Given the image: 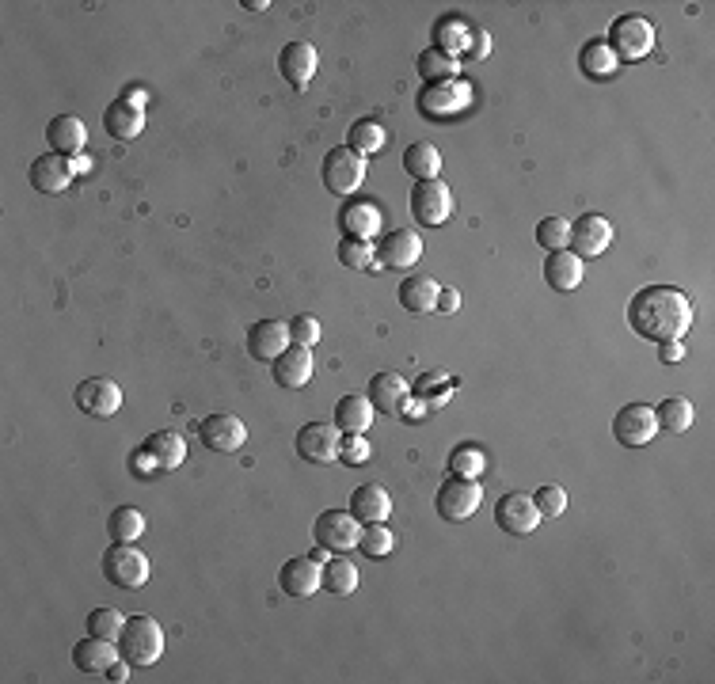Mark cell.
<instances>
[{
    "label": "cell",
    "instance_id": "bcb514c9",
    "mask_svg": "<svg viewBox=\"0 0 715 684\" xmlns=\"http://www.w3.org/2000/svg\"><path fill=\"white\" fill-rule=\"evenodd\" d=\"M339 460H343V464H350V468L366 464V460H369V441L362 434L343 437V445H339Z\"/></svg>",
    "mask_w": 715,
    "mask_h": 684
},
{
    "label": "cell",
    "instance_id": "74e56055",
    "mask_svg": "<svg viewBox=\"0 0 715 684\" xmlns=\"http://www.w3.org/2000/svg\"><path fill=\"white\" fill-rule=\"evenodd\" d=\"M537 244H541L544 251H567V244H571V221L544 217L541 225H537Z\"/></svg>",
    "mask_w": 715,
    "mask_h": 684
},
{
    "label": "cell",
    "instance_id": "d590c367",
    "mask_svg": "<svg viewBox=\"0 0 715 684\" xmlns=\"http://www.w3.org/2000/svg\"><path fill=\"white\" fill-rule=\"evenodd\" d=\"M362 586V578H358V567L350 563V559H328L324 563V589L328 593H339V597H347V593H354V589Z\"/></svg>",
    "mask_w": 715,
    "mask_h": 684
},
{
    "label": "cell",
    "instance_id": "cb8c5ba5",
    "mask_svg": "<svg viewBox=\"0 0 715 684\" xmlns=\"http://www.w3.org/2000/svg\"><path fill=\"white\" fill-rule=\"evenodd\" d=\"M118 658V646L111 639H96V635H88V639H80L73 646V665H77L80 673H107V665Z\"/></svg>",
    "mask_w": 715,
    "mask_h": 684
},
{
    "label": "cell",
    "instance_id": "7402d4cb",
    "mask_svg": "<svg viewBox=\"0 0 715 684\" xmlns=\"http://www.w3.org/2000/svg\"><path fill=\"white\" fill-rule=\"evenodd\" d=\"M46 141H50V152H58V156H80L84 141H88V130H84L80 118L61 114L46 126Z\"/></svg>",
    "mask_w": 715,
    "mask_h": 684
},
{
    "label": "cell",
    "instance_id": "8992f818",
    "mask_svg": "<svg viewBox=\"0 0 715 684\" xmlns=\"http://www.w3.org/2000/svg\"><path fill=\"white\" fill-rule=\"evenodd\" d=\"M480 502H484L480 483H476V479H461V475L445 479L438 498H434V506H438V517H442V521H468L472 513L480 510Z\"/></svg>",
    "mask_w": 715,
    "mask_h": 684
},
{
    "label": "cell",
    "instance_id": "d6a6232c",
    "mask_svg": "<svg viewBox=\"0 0 715 684\" xmlns=\"http://www.w3.org/2000/svg\"><path fill=\"white\" fill-rule=\"evenodd\" d=\"M343 232L347 236H358V240H369L377 228H381V213H377V206H369V202H350L347 209H343Z\"/></svg>",
    "mask_w": 715,
    "mask_h": 684
},
{
    "label": "cell",
    "instance_id": "11a10c76",
    "mask_svg": "<svg viewBox=\"0 0 715 684\" xmlns=\"http://www.w3.org/2000/svg\"><path fill=\"white\" fill-rule=\"evenodd\" d=\"M244 8H252V12H263V8H271V4H263V0H244Z\"/></svg>",
    "mask_w": 715,
    "mask_h": 684
},
{
    "label": "cell",
    "instance_id": "f35d334b",
    "mask_svg": "<svg viewBox=\"0 0 715 684\" xmlns=\"http://www.w3.org/2000/svg\"><path fill=\"white\" fill-rule=\"evenodd\" d=\"M347 141L354 152L369 156V152L385 149V130H381L377 122H354V126L347 130Z\"/></svg>",
    "mask_w": 715,
    "mask_h": 684
},
{
    "label": "cell",
    "instance_id": "277c9868",
    "mask_svg": "<svg viewBox=\"0 0 715 684\" xmlns=\"http://www.w3.org/2000/svg\"><path fill=\"white\" fill-rule=\"evenodd\" d=\"M366 183V156L362 152H354L350 145L343 149H331L328 160H324V187L331 194H354V190Z\"/></svg>",
    "mask_w": 715,
    "mask_h": 684
},
{
    "label": "cell",
    "instance_id": "4dcf8cb0",
    "mask_svg": "<svg viewBox=\"0 0 715 684\" xmlns=\"http://www.w3.org/2000/svg\"><path fill=\"white\" fill-rule=\"evenodd\" d=\"M145 445L153 449V456L160 460L164 472H175V468L187 460V441L175 434V430H156V434H149Z\"/></svg>",
    "mask_w": 715,
    "mask_h": 684
},
{
    "label": "cell",
    "instance_id": "1f68e13d",
    "mask_svg": "<svg viewBox=\"0 0 715 684\" xmlns=\"http://www.w3.org/2000/svg\"><path fill=\"white\" fill-rule=\"evenodd\" d=\"M419 76L430 80V84H449L457 76V57L449 54L445 46H430L419 54Z\"/></svg>",
    "mask_w": 715,
    "mask_h": 684
},
{
    "label": "cell",
    "instance_id": "5bb4252c",
    "mask_svg": "<svg viewBox=\"0 0 715 684\" xmlns=\"http://www.w3.org/2000/svg\"><path fill=\"white\" fill-rule=\"evenodd\" d=\"M316 46L305 42V38H297V42H286L282 46V54H278V69L286 76V84L297 88V92H305L309 88V80L316 76Z\"/></svg>",
    "mask_w": 715,
    "mask_h": 684
},
{
    "label": "cell",
    "instance_id": "e0dca14e",
    "mask_svg": "<svg viewBox=\"0 0 715 684\" xmlns=\"http://www.w3.org/2000/svg\"><path fill=\"white\" fill-rule=\"evenodd\" d=\"M274 369V384L278 388H305L312 377V350H305V346H297V342H290L278 358L271 361Z\"/></svg>",
    "mask_w": 715,
    "mask_h": 684
},
{
    "label": "cell",
    "instance_id": "d6986e66",
    "mask_svg": "<svg viewBox=\"0 0 715 684\" xmlns=\"http://www.w3.org/2000/svg\"><path fill=\"white\" fill-rule=\"evenodd\" d=\"M69 183H73V164L58 152H46L31 164V187L39 194H61L69 190Z\"/></svg>",
    "mask_w": 715,
    "mask_h": 684
},
{
    "label": "cell",
    "instance_id": "7c38bea8",
    "mask_svg": "<svg viewBox=\"0 0 715 684\" xmlns=\"http://www.w3.org/2000/svg\"><path fill=\"white\" fill-rule=\"evenodd\" d=\"M495 525L510 536H529L541 525V510H537L533 494H503L495 506Z\"/></svg>",
    "mask_w": 715,
    "mask_h": 684
},
{
    "label": "cell",
    "instance_id": "681fc988",
    "mask_svg": "<svg viewBox=\"0 0 715 684\" xmlns=\"http://www.w3.org/2000/svg\"><path fill=\"white\" fill-rule=\"evenodd\" d=\"M103 677H107V681H115V684L130 681V662H126V658H122V654H118L115 662L107 665V673H103Z\"/></svg>",
    "mask_w": 715,
    "mask_h": 684
},
{
    "label": "cell",
    "instance_id": "8fae6325",
    "mask_svg": "<svg viewBox=\"0 0 715 684\" xmlns=\"http://www.w3.org/2000/svg\"><path fill=\"white\" fill-rule=\"evenodd\" d=\"M651 42H655V27L643 16H620L617 23H613V31H609V50L628 57V61L647 54Z\"/></svg>",
    "mask_w": 715,
    "mask_h": 684
},
{
    "label": "cell",
    "instance_id": "30bf717a",
    "mask_svg": "<svg viewBox=\"0 0 715 684\" xmlns=\"http://www.w3.org/2000/svg\"><path fill=\"white\" fill-rule=\"evenodd\" d=\"M73 399H77V407L84 411V415L111 418L118 407H122V388H118L111 377H88L77 384Z\"/></svg>",
    "mask_w": 715,
    "mask_h": 684
},
{
    "label": "cell",
    "instance_id": "7dc6e473",
    "mask_svg": "<svg viewBox=\"0 0 715 684\" xmlns=\"http://www.w3.org/2000/svg\"><path fill=\"white\" fill-rule=\"evenodd\" d=\"M130 472H134L137 479H156L164 468H160V460L153 456V449L141 445V449H134V456H130Z\"/></svg>",
    "mask_w": 715,
    "mask_h": 684
},
{
    "label": "cell",
    "instance_id": "83f0119b",
    "mask_svg": "<svg viewBox=\"0 0 715 684\" xmlns=\"http://www.w3.org/2000/svg\"><path fill=\"white\" fill-rule=\"evenodd\" d=\"M438 289L442 285L434 282V278H404L400 282V304H404L407 312H415V316L434 312L438 308Z\"/></svg>",
    "mask_w": 715,
    "mask_h": 684
},
{
    "label": "cell",
    "instance_id": "f546056e",
    "mask_svg": "<svg viewBox=\"0 0 715 684\" xmlns=\"http://www.w3.org/2000/svg\"><path fill=\"white\" fill-rule=\"evenodd\" d=\"M404 168L415 183L438 179V171H442V152L434 149V145H426V141H419V145H411V149L404 152Z\"/></svg>",
    "mask_w": 715,
    "mask_h": 684
},
{
    "label": "cell",
    "instance_id": "603a6c76",
    "mask_svg": "<svg viewBox=\"0 0 715 684\" xmlns=\"http://www.w3.org/2000/svg\"><path fill=\"white\" fill-rule=\"evenodd\" d=\"M335 426H339V434L350 437V434H366L369 426H373V403L369 396H343L335 403Z\"/></svg>",
    "mask_w": 715,
    "mask_h": 684
},
{
    "label": "cell",
    "instance_id": "f907efd6",
    "mask_svg": "<svg viewBox=\"0 0 715 684\" xmlns=\"http://www.w3.org/2000/svg\"><path fill=\"white\" fill-rule=\"evenodd\" d=\"M658 358H662V361H670V365H674V361L685 358V346H681V342H662V346H658Z\"/></svg>",
    "mask_w": 715,
    "mask_h": 684
},
{
    "label": "cell",
    "instance_id": "836d02e7",
    "mask_svg": "<svg viewBox=\"0 0 715 684\" xmlns=\"http://www.w3.org/2000/svg\"><path fill=\"white\" fill-rule=\"evenodd\" d=\"M579 65H582V73H586V76H594V80H605V76L617 73V54L609 50V42L594 38V42H586V46H582Z\"/></svg>",
    "mask_w": 715,
    "mask_h": 684
},
{
    "label": "cell",
    "instance_id": "9a60e30c",
    "mask_svg": "<svg viewBox=\"0 0 715 684\" xmlns=\"http://www.w3.org/2000/svg\"><path fill=\"white\" fill-rule=\"evenodd\" d=\"M613 244V225L601 217V213H586V217H579L575 225H571V251L579 255V259H594V255H601L605 247Z\"/></svg>",
    "mask_w": 715,
    "mask_h": 684
},
{
    "label": "cell",
    "instance_id": "ba28073f",
    "mask_svg": "<svg viewBox=\"0 0 715 684\" xmlns=\"http://www.w3.org/2000/svg\"><path fill=\"white\" fill-rule=\"evenodd\" d=\"M411 213H415L419 225H430V228L445 225L449 213H453V190L445 187V183H438V179L415 183V190H411Z\"/></svg>",
    "mask_w": 715,
    "mask_h": 684
},
{
    "label": "cell",
    "instance_id": "b9f144b4",
    "mask_svg": "<svg viewBox=\"0 0 715 684\" xmlns=\"http://www.w3.org/2000/svg\"><path fill=\"white\" fill-rule=\"evenodd\" d=\"M461 107V99H457V92L449 88V84H430L423 95V111L434 114V118H442V114L457 111Z\"/></svg>",
    "mask_w": 715,
    "mask_h": 684
},
{
    "label": "cell",
    "instance_id": "484cf974",
    "mask_svg": "<svg viewBox=\"0 0 715 684\" xmlns=\"http://www.w3.org/2000/svg\"><path fill=\"white\" fill-rule=\"evenodd\" d=\"M103 126H107V133L118 137V141H134L137 133L145 130V111H141V107H130L126 99H118V103H111V107L103 111Z\"/></svg>",
    "mask_w": 715,
    "mask_h": 684
},
{
    "label": "cell",
    "instance_id": "3957f363",
    "mask_svg": "<svg viewBox=\"0 0 715 684\" xmlns=\"http://www.w3.org/2000/svg\"><path fill=\"white\" fill-rule=\"evenodd\" d=\"M103 578L118 589H141L149 582V555L134 544H111L103 555Z\"/></svg>",
    "mask_w": 715,
    "mask_h": 684
},
{
    "label": "cell",
    "instance_id": "7a4b0ae2",
    "mask_svg": "<svg viewBox=\"0 0 715 684\" xmlns=\"http://www.w3.org/2000/svg\"><path fill=\"white\" fill-rule=\"evenodd\" d=\"M118 654L130 665H153L164 654V631L153 616H130L122 635H118Z\"/></svg>",
    "mask_w": 715,
    "mask_h": 684
},
{
    "label": "cell",
    "instance_id": "6da1fadb",
    "mask_svg": "<svg viewBox=\"0 0 715 684\" xmlns=\"http://www.w3.org/2000/svg\"><path fill=\"white\" fill-rule=\"evenodd\" d=\"M628 323L632 331L647 342H681L693 327V297L674 285H647L639 289L628 304Z\"/></svg>",
    "mask_w": 715,
    "mask_h": 684
},
{
    "label": "cell",
    "instance_id": "8d00e7d4",
    "mask_svg": "<svg viewBox=\"0 0 715 684\" xmlns=\"http://www.w3.org/2000/svg\"><path fill=\"white\" fill-rule=\"evenodd\" d=\"M122 627H126V616H122L118 608H96V612L88 616V635H96V639H111V643H118Z\"/></svg>",
    "mask_w": 715,
    "mask_h": 684
},
{
    "label": "cell",
    "instance_id": "7bdbcfd3",
    "mask_svg": "<svg viewBox=\"0 0 715 684\" xmlns=\"http://www.w3.org/2000/svg\"><path fill=\"white\" fill-rule=\"evenodd\" d=\"M339 263L350 266V270H366L373 263V244L369 240H358V236H347L339 244Z\"/></svg>",
    "mask_w": 715,
    "mask_h": 684
},
{
    "label": "cell",
    "instance_id": "ab89813d",
    "mask_svg": "<svg viewBox=\"0 0 715 684\" xmlns=\"http://www.w3.org/2000/svg\"><path fill=\"white\" fill-rule=\"evenodd\" d=\"M358 548H362V555H369V559H388L392 548H396V536H392L385 525H366Z\"/></svg>",
    "mask_w": 715,
    "mask_h": 684
},
{
    "label": "cell",
    "instance_id": "816d5d0a",
    "mask_svg": "<svg viewBox=\"0 0 715 684\" xmlns=\"http://www.w3.org/2000/svg\"><path fill=\"white\" fill-rule=\"evenodd\" d=\"M69 164H73V175H84V171H92V156H88V152H80V156H73Z\"/></svg>",
    "mask_w": 715,
    "mask_h": 684
},
{
    "label": "cell",
    "instance_id": "f5cc1de1",
    "mask_svg": "<svg viewBox=\"0 0 715 684\" xmlns=\"http://www.w3.org/2000/svg\"><path fill=\"white\" fill-rule=\"evenodd\" d=\"M476 38H480V42H472V46H468V54H472V57H487V50H491V42H487V35H484V31H480V35H476Z\"/></svg>",
    "mask_w": 715,
    "mask_h": 684
},
{
    "label": "cell",
    "instance_id": "2e32d148",
    "mask_svg": "<svg viewBox=\"0 0 715 684\" xmlns=\"http://www.w3.org/2000/svg\"><path fill=\"white\" fill-rule=\"evenodd\" d=\"M278 586L286 589L290 597H312L316 589H324V567L320 559H309V555H297L290 559L282 574H278Z\"/></svg>",
    "mask_w": 715,
    "mask_h": 684
},
{
    "label": "cell",
    "instance_id": "4fadbf2b",
    "mask_svg": "<svg viewBox=\"0 0 715 684\" xmlns=\"http://www.w3.org/2000/svg\"><path fill=\"white\" fill-rule=\"evenodd\" d=\"M198 437L213 453H236L248 441V426L236 415H210L198 422Z\"/></svg>",
    "mask_w": 715,
    "mask_h": 684
},
{
    "label": "cell",
    "instance_id": "c3c4849f",
    "mask_svg": "<svg viewBox=\"0 0 715 684\" xmlns=\"http://www.w3.org/2000/svg\"><path fill=\"white\" fill-rule=\"evenodd\" d=\"M457 308H461V293H457V289H438V308H434V312L453 316Z\"/></svg>",
    "mask_w": 715,
    "mask_h": 684
},
{
    "label": "cell",
    "instance_id": "ac0fdd59",
    "mask_svg": "<svg viewBox=\"0 0 715 684\" xmlns=\"http://www.w3.org/2000/svg\"><path fill=\"white\" fill-rule=\"evenodd\" d=\"M290 323H282V320H259L248 331V354H252L255 361H274L286 346H290Z\"/></svg>",
    "mask_w": 715,
    "mask_h": 684
},
{
    "label": "cell",
    "instance_id": "9c48e42d",
    "mask_svg": "<svg viewBox=\"0 0 715 684\" xmlns=\"http://www.w3.org/2000/svg\"><path fill=\"white\" fill-rule=\"evenodd\" d=\"M613 434H617V441L624 445V449L647 445V441L658 434L655 407H647V403H628V407H620L617 418H613Z\"/></svg>",
    "mask_w": 715,
    "mask_h": 684
},
{
    "label": "cell",
    "instance_id": "ffe728a7",
    "mask_svg": "<svg viewBox=\"0 0 715 684\" xmlns=\"http://www.w3.org/2000/svg\"><path fill=\"white\" fill-rule=\"evenodd\" d=\"M423 240H419V232H411V228H396V232H388L385 244H381V259L385 266L392 270H407V266H415L423 259Z\"/></svg>",
    "mask_w": 715,
    "mask_h": 684
},
{
    "label": "cell",
    "instance_id": "60d3db41",
    "mask_svg": "<svg viewBox=\"0 0 715 684\" xmlns=\"http://www.w3.org/2000/svg\"><path fill=\"white\" fill-rule=\"evenodd\" d=\"M449 468H453V475H461V479H480L487 468V456L480 453V449H472V445H461V449L453 453V460H449Z\"/></svg>",
    "mask_w": 715,
    "mask_h": 684
},
{
    "label": "cell",
    "instance_id": "db71d44e",
    "mask_svg": "<svg viewBox=\"0 0 715 684\" xmlns=\"http://www.w3.org/2000/svg\"><path fill=\"white\" fill-rule=\"evenodd\" d=\"M122 99H126V103H130V107H141V103H145V99H149V92H141V88H130V92L122 95Z\"/></svg>",
    "mask_w": 715,
    "mask_h": 684
},
{
    "label": "cell",
    "instance_id": "5b68a950",
    "mask_svg": "<svg viewBox=\"0 0 715 684\" xmlns=\"http://www.w3.org/2000/svg\"><path fill=\"white\" fill-rule=\"evenodd\" d=\"M362 521L354 517L350 510H328L316 517V544L324 551H335V555H343V551H354L358 548V540H362V529H358Z\"/></svg>",
    "mask_w": 715,
    "mask_h": 684
},
{
    "label": "cell",
    "instance_id": "f6af8a7d",
    "mask_svg": "<svg viewBox=\"0 0 715 684\" xmlns=\"http://www.w3.org/2000/svg\"><path fill=\"white\" fill-rule=\"evenodd\" d=\"M290 339L297 342V346L312 350V346L320 342V320H316V316H293L290 320Z\"/></svg>",
    "mask_w": 715,
    "mask_h": 684
},
{
    "label": "cell",
    "instance_id": "d4e9b609",
    "mask_svg": "<svg viewBox=\"0 0 715 684\" xmlns=\"http://www.w3.org/2000/svg\"><path fill=\"white\" fill-rule=\"evenodd\" d=\"M544 278H548L552 289L571 293V289H579L582 282V259L575 251H552V255L544 259Z\"/></svg>",
    "mask_w": 715,
    "mask_h": 684
},
{
    "label": "cell",
    "instance_id": "f1b7e54d",
    "mask_svg": "<svg viewBox=\"0 0 715 684\" xmlns=\"http://www.w3.org/2000/svg\"><path fill=\"white\" fill-rule=\"evenodd\" d=\"M655 418H658V430H666V434H685V430H693L696 411L689 399L670 396L655 407Z\"/></svg>",
    "mask_w": 715,
    "mask_h": 684
},
{
    "label": "cell",
    "instance_id": "4316f807",
    "mask_svg": "<svg viewBox=\"0 0 715 684\" xmlns=\"http://www.w3.org/2000/svg\"><path fill=\"white\" fill-rule=\"evenodd\" d=\"M369 403L381 411H400L407 403V380L400 373H377L369 380Z\"/></svg>",
    "mask_w": 715,
    "mask_h": 684
},
{
    "label": "cell",
    "instance_id": "ee69618b",
    "mask_svg": "<svg viewBox=\"0 0 715 684\" xmlns=\"http://www.w3.org/2000/svg\"><path fill=\"white\" fill-rule=\"evenodd\" d=\"M533 502H537L541 517H560V513L567 510V491L556 487V483H548V487H541V491L533 494Z\"/></svg>",
    "mask_w": 715,
    "mask_h": 684
},
{
    "label": "cell",
    "instance_id": "44dd1931",
    "mask_svg": "<svg viewBox=\"0 0 715 684\" xmlns=\"http://www.w3.org/2000/svg\"><path fill=\"white\" fill-rule=\"evenodd\" d=\"M350 513H354L362 525H381V521H388V513H392V494H388L381 483H366V487H358V491L350 494Z\"/></svg>",
    "mask_w": 715,
    "mask_h": 684
},
{
    "label": "cell",
    "instance_id": "e575fe53",
    "mask_svg": "<svg viewBox=\"0 0 715 684\" xmlns=\"http://www.w3.org/2000/svg\"><path fill=\"white\" fill-rule=\"evenodd\" d=\"M107 532L115 544H134L137 536L145 532V513L137 506H118L111 517H107Z\"/></svg>",
    "mask_w": 715,
    "mask_h": 684
},
{
    "label": "cell",
    "instance_id": "52a82bcc",
    "mask_svg": "<svg viewBox=\"0 0 715 684\" xmlns=\"http://www.w3.org/2000/svg\"><path fill=\"white\" fill-rule=\"evenodd\" d=\"M293 445L305 464H331V460H339L343 434H339V426H328V422H305Z\"/></svg>",
    "mask_w": 715,
    "mask_h": 684
}]
</instances>
